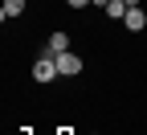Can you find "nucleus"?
Masks as SVG:
<instances>
[{
  "mask_svg": "<svg viewBox=\"0 0 147 135\" xmlns=\"http://www.w3.org/2000/svg\"><path fill=\"white\" fill-rule=\"evenodd\" d=\"M94 4H98V8H106V4H110V0H94Z\"/></svg>",
  "mask_w": 147,
  "mask_h": 135,
  "instance_id": "6e6552de",
  "label": "nucleus"
},
{
  "mask_svg": "<svg viewBox=\"0 0 147 135\" xmlns=\"http://www.w3.org/2000/svg\"><path fill=\"white\" fill-rule=\"evenodd\" d=\"M33 78L41 82V86H49L53 78H61V74H57V62H53L49 53H41V57H37V66H33Z\"/></svg>",
  "mask_w": 147,
  "mask_h": 135,
  "instance_id": "f257e3e1",
  "label": "nucleus"
},
{
  "mask_svg": "<svg viewBox=\"0 0 147 135\" xmlns=\"http://www.w3.org/2000/svg\"><path fill=\"white\" fill-rule=\"evenodd\" d=\"M69 8H86V4H94V0H65Z\"/></svg>",
  "mask_w": 147,
  "mask_h": 135,
  "instance_id": "0eeeda50",
  "label": "nucleus"
},
{
  "mask_svg": "<svg viewBox=\"0 0 147 135\" xmlns=\"http://www.w3.org/2000/svg\"><path fill=\"white\" fill-rule=\"evenodd\" d=\"M53 62H57V74H61V78H74V74H82V57L74 53V49L57 53V57H53Z\"/></svg>",
  "mask_w": 147,
  "mask_h": 135,
  "instance_id": "f03ea898",
  "label": "nucleus"
},
{
  "mask_svg": "<svg viewBox=\"0 0 147 135\" xmlns=\"http://www.w3.org/2000/svg\"><path fill=\"white\" fill-rule=\"evenodd\" d=\"M65 49H69V33H49V41H45V49H41V53L57 57V53H65Z\"/></svg>",
  "mask_w": 147,
  "mask_h": 135,
  "instance_id": "7ed1b4c3",
  "label": "nucleus"
},
{
  "mask_svg": "<svg viewBox=\"0 0 147 135\" xmlns=\"http://www.w3.org/2000/svg\"><path fill=\"white\" fill-rule=\"evenodd\" d=\"M127 8H131L127 0H110V4H106V16H115V21H123V16H127Z\"/></svg>",
  "mask_w": 147,
  "mask_h": 135,
  "instance_id": "423d86ee",
  "label": "nucleus"
},
{
  "mask_svg": "<svg viewBox=\"0 0 147 135\" xmlns=\"http://www.w3.org/2000/svg\"><path fill=\"white\" fill-rule=\"evenodd\" d=\"M123 25L131 29V33H139V29L147 25V12H143V8H127V16H123Z\"/></svg>",
  "mask_w": 147,
  "mask_h": 135,
  "instance_id": "20e7f679",
  "label": "nucleus"
},
{
  "mask_svg": "<svg viewBox=\"0 0 147 135\" xmlns=\"http://www.w3.org/2000/svg\"><path fill=\"white\" fill-rule=\"evenodd\" d=\"M127 4H131V8H139V0H127Z\"/></svg>",
  "mask_w": 147,
  "mask_h": 135,
  "instance_id": "1a4fd4ad",
  "label": "nucleus"
},
{
  "mask_svg": "<svg viewBox=\"0 0 147 135\" xmlns=\"http://www.w3.org/2000/svg\"><path fill=\"white\" fill-rule=\"evenodd\" d=\"M57 135H74V131H57Z\"/></svg>",
  "mask_w": 147,
  "mask_h": 135,
  "instance_id": "9d476101",
  "label": "nucleus"
},
{
  "mask_svg": "<svg viewBox=\"0 0 147 135\" xmlns=\"http://www.w3.org/2000/svg\"><path fill=\"white\" fill-rule=\"evenodd\" d=\"M25 12V0H4V4H0V16H4V21H12V16H21Z\"/></svg>",
  "mask_w": 147,
  "mask_h": 135,
  "instance_id": "39448f33",
  "label": "nucleus"
}]
</instances>
